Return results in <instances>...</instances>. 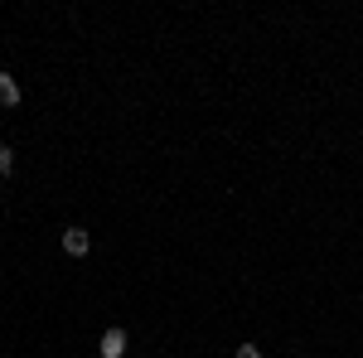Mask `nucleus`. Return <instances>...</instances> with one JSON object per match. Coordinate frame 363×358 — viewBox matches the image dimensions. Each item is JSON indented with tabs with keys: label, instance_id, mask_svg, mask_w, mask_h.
Listing matches in <instances>:
<instances>
[{
	"label": "nucleus",
	"instance_id": "obj_1",
	"mask_svg": "<svg viewBox=\"0 0 363 358\" xmlns=\"http://www.w3.org/2000/svg\"><path fill=\"white\" fill-rule=\"evenodd\" d=\"M126 344H131V334L121 330V325H112V330L102 334V344H97V354H102V358H121V354H126Z\"/></svg>",
	"mask_w": 363,
	"mask_h": 358
},
{
	"label": "nucleus",
	"instance_id": "obj_2",
	"mask_svg": "<svg viewBox=\"0 0 363 358\" xmlns=\"http://www.w3.org/2000/svg\"><path fill=\"white\" fill-rule=\"evenodd\" d=\"M63 252L68 257H87L92 252V233L87 228H63Z\"/></svg>",
	"mask_w": 363,
	"mask_h": 358
},
{
	"label": "nucleus",
	"instance_id": "obj_3",
	"mask_svg": "<svg viewBox=\"0 0 363 358\" xmlns=\"http://www.w3.org/2000/svg\"><path fill=\"white\" fill-rule=\"evenodd\" d=\"M0 107H20V83H15V73H0Z\"/></svg>",
	"mask_w": 363,
	"mask_h": 358
},
{
	"label": "nucleus",
	"instance_id": "obj_4",
	"mask_svg": "<svg viewBox=\"0 0 363 358\" xmlns=\"http://www.w3.org/2000/svg\"><path fill=\"white\" fill-rule=\"evenodd\" d=\"M5 174H15V150H10V145H0V179H5Z\"/></svg>",
	"mask_w": 363,
	"mask_h": 358
},
{
	"label": "nucleus",
	"instance_id": "obj_5",
	"mask_svg": "<svg viewBox=\"0 0 363 358\" xmlns=\"http://www.w3.org/2000/svg\"><path fill=\"white\" fill-rule=\"evenodd\" d=\"M233 358H262V349H257V344H238V349H233Z\"/></svg>",
	"mask_w": 363,
	"mask_h": 358
},
{
	"label": "nucleus",
	"instance_id": "obj_6",
	"mask_svg": "<svg viewBox=\"0 0 363 358\" xmlns=\"http://www.w3.org/2000/svg\"><path fill=\"white\" fill-rule=\"evenodd\" d=\"M291 358H306V354H291Z\"/></svg>",
	"mask_w": 363,
	"mask_h": 358
}]
</instances>
